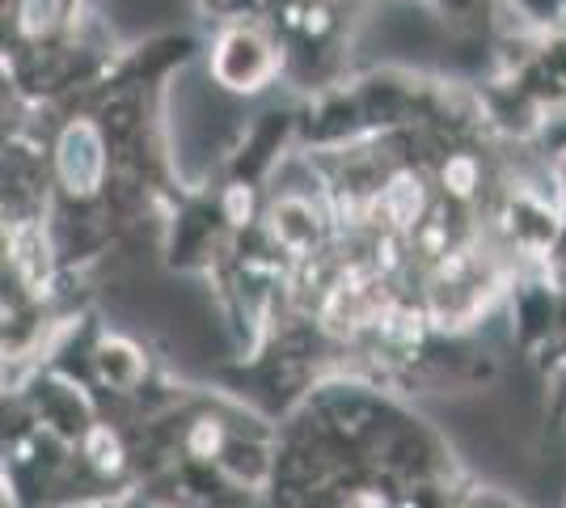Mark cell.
Returning <instances> with one entry per match:
<instances>
[{"label": "cell", "instance_id": "cell-1", "mask_svg": "<svg viewBox=\"0 0 566 508\" xmlns=\"http://www.w3.org/2000/svg\"><path fill=\"white\" fill-rule=\"evenodd\" d=\"M60 169H64V183H69L72 195H90L97 187V178H102V145H97L90 123H76V127L64 132Z\"/></svg>", "mask_w": 566, "mask_h": 508}, {"label": "cell", "instance_id": "cell-2", "mask_svg": "<svg viewBox=\"0 0 566 508\" xmlns=\"http://www.w3.org/2000/svg\"><path fill=\"white\" fill-rule=\"evenodd\" d=\"M385 204H389V217L398 220V225H410L415 212H419V191H415V183L410 178H398L389 195H385Z\"/></svg>", "mask_w": 566, "mask_h": 508}, {"label": "cell", "instance_id": "cell-3", "mask_svg": "<svg viewBox=\"0 0 566 508\" xmlns=\"http://www.w3.org/2000/svg\"><path fill=\"white\" fill-rule=\"evenodd\" d=\"M51 22H55V0H25L22 4V25L30 34L48 30Z\"/></svg>", "mask_w": 566, "mask_h": 508}, {"label": "cell", "instance_id": "cell-4", "mask_svg": "<svg viewBox=\"0 0 566 508\" xmlns=\"http://www.w3.org/2000/svg\"><path fill=\"white\" fill-rule=\"evenodd\" d=\"M444 178L452 183V191H470L473 187V162H465V157H461V162H452V166L444 169Z\"/></svg>", "mask_w": 566, "mask_h": 508}]
</instances>
